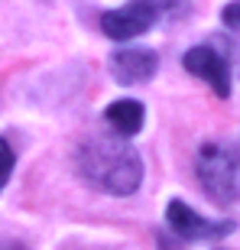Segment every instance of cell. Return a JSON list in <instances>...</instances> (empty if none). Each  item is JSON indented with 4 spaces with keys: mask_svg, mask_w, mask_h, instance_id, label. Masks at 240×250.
<instances>
[{
    "mask_svg": "<svg viewBox=\"0 0 240 250\" xmlns=\"http://www.w3.org/2000/svg\"><path fill=\"white\" fill-rule=\"evenodd\" d=\"M78 172L84 182L111 195H133L143 182V163L120 133L91 137L78 149Z\"/></svg>",
    "mask_w": 240,
    "mask_h": 250,
    "instance_id": "obj_1",
    "label": "cell"
},
{
    "mask_svg": "<svg viewBox=\"0 0 240 250\" xmlns=\"http://www.w3.org/2000/svg\"><path fill=\"white\" fill-rule=\"evenodd\" d=\"M198 182L204 195L218 205H234L240 195V159L231 149L208 143L198 153Z\"/></svg>",
    "mask_w": 240,
    "mask_h": 250,
    "instance_id": "obj_2",
    "label": "cell"
},
{
    "mask_svg": "<svg viewBox=\"0 0 240 250\" xmlns=\"http://www.w3.org/2000/svg\"><path fill=\"white\" fill-rule=\"evenodd\" d=\"M166 3L162 0H130L117 10H107L101 17V29L104 36L117 39V42H127L133 36H143L146 29H153L159 17H162Z\"/></svg>",
    "mask_w": 240,
    "mask_h": 250,
    "instance_id": "obj_3",
    "label": "cell"
},
{
    "mask_svg": "<svg viewBox=\"0 0 240 250\" xmlns=\"http://www.w3.org/2000/svg\"><path fill=\"white\" fill-rule=\"evenodd\" d=\"M166 221L182 241H214V237H224V234L234 231V221H208V218H201L195 208L179 202V198L169 202Z\"/></svg>",
    "mask_w": 240,
    "mask_h": 250,
    "instance_id": "obj_4",
    "label": "cell"
},
{
    "mask_svg": "<svg viewBox=\"0 0 240 250\" xmlns=\"http://www.w3.org/2000/svg\"><path fill=\"white\" fill-rule=\"evenodd\" d=\"M182 65L188 68L192 75H198V78H204V82L214 88V94H221V98H227L231 94V68H227V59L221 56V52H214L211 46H195L185 52Z\"/></svg>",
    "mask_w": 240,
    "mask_h": 250,
    "instance_id": "obj_5",
    "label": "cell"
},
{
    "mask_svg": "<svg viewBox=\"0 0 240 250\" xmlns=\"http://www.w3.org/2000/svg\"><path fill=\"white\" fill-rule=\"evenodd\" d=\"M159 68V56L153 49H117L111 52V75L117 78L120 84H140V82H149Z\"/></svg>",
    "mask_w": 240,
    "mask_h": 250,
    "instance_id": "obj_6",
    "label": "cell"
},
{
    "mask_svg": "<svg viewBox=\"0 0 240 250\" xmlns=\"http://www.w3.org/2000/svg\"><path fill=\"white\" fill-rule=\"evenodd\" d=\"M143 104L140 101H114L107 104V111H104V121L114 127V133H120V137H133V133H140V127H143Z\"/></svg>",
    "mask_w": 240,
    "mask_h": 250,
    "instance_id": "obj_7",
    "label": "cell"
},
{
    "mask_svg": "<svg viewBox=\"0 0 240 250\" xmlns=\"http://www.w3.org/2000/svg\"><path fill=\"white\" fill-rule=\"evenodd\" d=\"M13 163H17V156H13V149H10L7 140H0V188L10 182V172H13Z\"/></svg>",
    "mask_w": 240,
    "mask_h": 250,
    "instance_id": "obj_8",
    "label": "cell"
},
{
    "mask_svg": "<svg viewBox=\"0 0 240 250\" xmlns=\"http://www.w3.org/2000/svg\"><path fill=\"white\" fill-rule=\"evenodd\" d=\"M221 20H224V26L240 29V0H234V3H227V7H224Z\"/></svg>",
    "mask_w": 240,
    "mask_h": 250,
    "instance_id": "obj_9",
    "label": "cell"
},
{
    "mask_svg": "<svg viewBox=\"0 0 240 250\" xmlns=\"http://www.w3.org/2000/svg\"><path fill=\"white\" fill-rule=\"evenodd\" d=\"M0 250H23L20 244H7V247H0Z\"/></svg>",
    "mask_w": 240,
    "mask_h": 250,
    "instance_id": "obj_10",
    "label": "cell"
}]
</instances>
